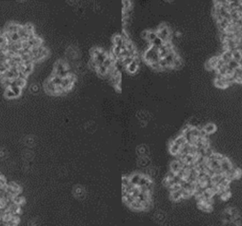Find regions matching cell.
<instances>
[{
    "label": "cell",
    "instance_id": "34",
    "mask_svg": "<svg viewBox=\"0 0 242 226\" xmlns=\"http://www.w3.org/2000/svg\"><path fill=\"white\" fill-rule=\"evenodd\" d=\"M205 67L206 69L208 70V71H212V70H214L213 69V67H212L211 64H210V63L208 60H207V62H205Z\"/></svg>",
    "mask_w": 242,
    "mask_h": 226
},
{
    "label": "cell",
    "instance_id": "22",
    "mask_svg": "<svg viewBox=\"0 0 242 226\" xmlns=\"http://www.w3.org/2000/svg\"><path fill=\"white\" fill-rule=\"evenodd\" d=\"M49 79H50V81H51L53 82V83L56 86H60L61 83H62V77H60V76H57V75H55V74H52L51 76H50V77L49 78Z\"/></svg>",
    "mask_w": 242,
    "mask_h": 226
},
{
    "label": "cell",
    "instance_id": "24",
    "mask_svg": "<svg viewBox=\"0 0 242 226\" xmlns=\"http://www.w3.org/2000/svg\"><path fill=\"white\" fill-rule=\"evenodd\" d=\"M158 51H159V56H160L161 59V58H164V57L166 56V55H168V54L170 52H171V51L168 50V49L167 48V47H166L165 45H164H164L161 46L160 48L158 50Z\"/></svg>",
    "mask_w": 242,
    "mask_h": 226
},
{
    "label": "cell",
    "instance_id": "31",
    "mask_svg": "<svg viewBox=\"0 0 242 226\" xmlns=\"http://www.w3.org/2000/svg\"><path fill=\"white\" fill-rule=\"evenodd\" d=\"M149 67H151L152 69H153L156 70V71H161L160 65H159V62L152 63V64H149Z\"/></svg>",
    "mask_w": 242,
    "mask_h": 226
},
{
    "label": "cell",
    "instance_id": "32",
    "mask_svg": "<svg viewBox=\"0 0 242 226\" xmlns=\"http://www.w3.org/2000/svg\"><path fill=\"white\" fill-rule=\"evenodd\" d=\"M30 91L33 93H38L39 91V87L37 85H32L30 88Z\"/></svg>",
    "mask_w": 242,
    "mask_h": 226
},
{
    "label": "cell",
    "instance_id": "3",
    "mask_svg": "<svg viewBox=\"0 0 242 226\" xmlns=\"http://www.w3.org/2000/svg\"><path fill=\"white\" fill-rule=\"evenodd\" d=\"M76 80H77V76L73 73H71L67 77L62 79L60 86L63 89L65 93H66L67 92L70 91L72 88L74 83H75Z\"/></svg>",
    "mask_w": 242,
    "mask_h": 226
},
{
    "label": "cell",
    "instance_id": "5",
    "mask_svg": "<svg viewBox=\"0 0 242 226\" xmlns=\"http://www.w3.org/2000/svg\"><path fill=\"white\" fill-rule=\"evenodd\" d=\"M57 87L58 86H55L53 82L50 81V79H47V80L45 81V83H44L45 91H46L47 93L50 94V95H59V94H58Z\"/></svg>",
    "mask_w": 242,
    "mask_h": 226
},
{
    "label": "cell",
    "instance_id": "29",
    "mask_svg": "<svg viewBox=\"0 0 242 226\" xmlns=\"http://www.w3.org/2000/svg\"><path fill=\"white\" fill-rule=\"evenodd\" d=\"M227 67L228 68L234 70V71L236 69L239 67V62H237V61L234 60V59H231L230 62L227 64Z\"/></svg>",
    "mask_w": 242,
    "mask_h": 226
},
{
    "label": "cell",
    "instance_id": "13",
    "mask_svg": "<svg viewBox=\"0 0 242 226\" xmlns=\"http://www.w3.org/2000/svg\"><path fill=\"white\" fill-rule=\"evenodd\" d=\"M180 169H181V163L178 160L176 159L171 161V163H170L169 170L176 174Z\"/></svg>",
    "mask_w": 242,
    "mask_h": 226
},
{
    "label": "cell",
    "instance_id": "25",
    "mask_svg": "<svg viewBox=\"0 0 242 226\" xmlns=\"http://www.w3.org/2000/svg\"><path fill=\"white\" fill-rule=\"evenodd\" d=\"M156 37H157V33H156V31H154V30H149L147 38L146 40H147V41L149 42V43H150L151 42L153 41V40H154V39L156 38Z\"/></svg>",
    "mask_w": 242,
    "mask_h": 226
},
{
    "label": "cell",
    "instance_id": "20",
    "mask_svg": "<svg viewBox=\"0 0 242 226\" xmlns=\"http://www.w3.org/2000/svg\"><path fill=\"white\" fill-rule=\"evenodd\" d=\"M164 42L163 41L161 38H159L158 36L156 37V38H155L153 41H152L150 43V45L156 47V48L158 49V50L160 48L161 46L164 45Z\"/></svg>",
    "mask_w": 242,
    "mask_h": 226
},
{
    "label": "cell",
    "instance_id": "1",
    "mask_svg": "<svg viewBox=\"0 0 242 226\" xmlns=\"http://www.w3.org/2000/svg\"><path fill=\"white\" fill-rule=\"evenodd\" d=\"M70 74H71L70 68L67 62L62 59H59L55 62V66H54L53 74L60 76L63 79L70 75Z\"/></svg>",
    "mask_w": 242,
    "mask_h": 226
},
{
    "label": "cell",
    "instance_id": "9",
    "mask_svg": "<svg viewBox=\"0 0 242 226\" xmlns=\"http://www.w3.org/2000/svg\"><path fill=\"white\" fill-rule=\"evenodd\" d=\"M20 24L16 23H9L8 24L6 25L5 32L6 33H17L19 31V28L21 27Z\"/></svg>",
    "mask_w": 242,
    "mask_h": 226
},
{
    "label": "cell",
    "instance_id": "2",
    "mask_svg": "<svg viewBox=\"0 0 242 226\" xmlns=\"http://www.w3.org/2000/svg\"><path fill=\"white\" fill-rule=\"evenodd\" d=\"M160 59L158 49L152 45L149 46L143 54V59L148 65L152 63L159 62Z\"/></svg>",
    "mask_w": 242,
    "mask_h": 226
},
{
    "label": "cell",
    "instance_id": "28",
    "mask_svg": "<svg viewBox=\"0 0 242 226\" xmlns=\"http://www.w3.org/2000/svg\"><path fill=\"white\" fill-rule=\"evenodd\" d=\"M4 95H5L6 98H9V99H13V98H16L15 94L13 93L12 90L10 88H7L5 89V93H4Z\"/></svg>",
    "mask_w": 242,
    "mask_h": 226
},
{
    "label": "cell",
    "instance_id": "7",
    "mask_svg": "<svg viewBox=\"0 0 242 226\" xmlns=\"http://www.w3.org/2000/svg\"><path fill=\"white\" fill-rule=\"evenodd\" d=\"M232 166L233 164L229 158H227L226 156L224 157L222 159V161H220V169L224 174L226 173L227 172H228L229 170H231Z\"/></svg>",
    "mask_w": 242,
    "mask_h": 226
},
{
    "label": "cell",
    "instance_id": "15",
    "mask_svg": "<svg viewBox=\"0 0 242 226\" xmlns=\"http://www.w3.org/2000/svg\"><path fill=\"white\" fill-rule=\"evenodd\" d=\"M113 45L118 46L122 48L125 45V40L122 39L120 34H116L113 37Z\"/></svg>",
    "mask_w": 242,
    "mask_h": 226
},
{
    "label": "cell",
    "instance_id": "10",
    "mask_svg": "<svg viewBox=\"0 0 242 226\" xmlns=\"http://www.w3.org/2000/svg\"><path fill=\"white\" fill-rule=\"evenodd\" d=\"M169 197L170 199L175 202H178L183 200V196H182V189L178 190V191H170Z\"/></svg>",
    "mask_w": 242,
    "mask_h": 226
},
{
    "label": "cell",
    "instance_id": "17",
    "mask_svg": "<svg viewBox=\"0 0 242 226\" xmlns=\"http://www.w3.org/2000/svg\"><path fill=\"white\" fill-rule=\"evenodd\" d=\"M180 149V146H179L178 145L175 143L173 141L170 143L169 146H168V151H169L170 153L172 155H174V156H176V155H177L179 153Z\"/></svg>",
    "mask_w": 242,
    "mask_h": 226
},
{
    "label": "cell",
    "instance_id": "11",
    "mask_svg": "<svg viewBox=\"0 0 242 226\" xmlns=\"http://www.w3.org/2000/svg\"><path fill=\"white\" fill-rule=\"evenodd\" d=\"M26 80L23 79H21V78H16V79H12L11 82V86H10V88L13 87V86H18V87H20L23 88L26 86Z\"/></svg>",
    "mask_w": 242,
    "mask_h": 226
},
{
    "label": "cell",
    "instance_id": "30",
    "mask_svg": "<svg viewBox=\"0 0 242 226\" xmlns=\"http://www.w3.org/2000/svg\"><path fill=\"white\" fill-rule=\"evenodd\" d=\"M10 88L12 90V91L13 92V93L15 94L16 98H17V97H19L21 95L22 89H23V88L18 87V86H13V87H11Z\"/></svg>",
    "mask_w": 242,
    "mask_h": 226
},
{
    "label": "cell",
    "instance_id": "4",
    "mask_svg": "<svg viewBox=\"0 0 242 226\" xmlns=\"http://www.w3.org/2000/svg\"><path fill=\"white\" fill-rule=\"evenodd\" d=\"M156 33H157V36L159 38H161L164 43L166 42L171 41V37H172V34H171V30L168 28V25H166L165 27L161 28H156Z\"/></svg>",
    "mask_w": 242,
    "mask_h": 226
},
{
    "label": "cell",
    "instance_id": "18",
    "mask_svg": "<svg viewBox=\"0 0 242 226\" xmlns=\"http://www.w3.org/2000/svg\"><path fill=\"white\" fill-rule=\"evenodd\" d=\"M18 34H19V37H20L21 40V41H24V40H27L28 38H29L30 35L28 34V33L27 32V31L25 29L24 26L23 25H21V27L19 28V31H18Z\"/></svg>",
    "mask_w": 242,
    "mask_h": 226
},
{
    "label": "cell",
    "instance_id": "21",
    "mask_svg": "<svg viewBox=\"0 0 242 226\" xmlns=\"http://www.w3.org/2000/svg\"><path fill=\"white\" fill-rule=\"evenodd\" d=\"M182 64H183V61H182L181 57L178 55H177L175 57L174 62H173L172 69H179L182 67Z\"/></svg>",
    "mask_w": 242,
    "mask_h": 226
},
{
    "label": "cell",
    "instance_id": "12",
    "mask_svg": "<svg viewBox=\"0 0 242 226\" xmlns=\"http://www.w3.org/2000/svg\"><path fill=\"white\" fill-rule=\"evenodd\" d=\"M214 84L217 88H220V89H225V88L228 87V85L226 83V81H225L224 76L220 78H215Z\"/></svg>",
    "mask_w": 242,
    "mask_h": 226
},
{
    "label": "cell",
    "instance_id": "16",
    "mask_svg": "<svg viewBox=\"0 0 242 226\" xmlns=\"http://www.w3.org/2000/svg\"><path fill=\"white\" fill-rule=\"evenodd\" d=\"M203 129L208 135H211L217 131V126L215 124L213 123V122H210V123H207L205 125L203 126Z\"/></svg>",
    "mask_w": 242,
    "mask_h": 226
},
{
    "label": "cell",
    "instance_id": "23",
    "mask_svg": "<svg viewBox=\"0 0 242 226\" xmlns=\"http://www.w3.org/2000/svg\"><path fill=\"white\" fill-rule=\"evenodd\" d=\"M173 141L177 145H178L179 146H180V147H181L183 145H184L186 143H187L186 139H185V137H183V135H182V134L177 136V137H176V139H175L174 140H173Z\"/></svg>",
    "mask_w": 242,
    "mask_h": 226
},
{
    "label": "cell",
    "instance_id": "27",
    "mask_svg": "<svg viewBox=\"0 0 242 226\" xmlns=\"http://www.w3.org/2000/svg\"><path fill=\"white\" fill-rule=\"evenodd\" d=\"M219 56H215V57H213L210 58V59H209V62H210V64H211L212 67H213V69H215L217 68V64H218V62H219Z\"/></svg>",
    "mask_w": 242,
    "mask_h": 226
},
{
    "label": "cell",
    "instance_id": "8",
    "mask_svg": "<svg viewBox=\"0 0 242 226\" xmlns=\"http://www.w3.org/2000/svg\"><path fill=\"white\" fill-rule=\"evenodd\" d=\"M142 175H143L142 173H132V174H131L130 175L128 176L130 182L132 185H134V186H138L139 182H140V179H141Z\"/></svg>",
    "mask_w": 242,
    "mask_h": 226
},
{
    "label": "cell",
    "instance_id": "6",
    "mask_svg": "<svg viewBox=\"0 0 242 226\" xmlns=\"http://www.w3.org/2000/svg\"><path fill=\"white\" fill-rule=\"evenodd\" d=\"M139 64H140V59L138 57H136L134 58L133 61L126 67L127 72L130 74H135L139 68Z\"/></svg>",
    "mask_w": 242,
    "mask_h": 226
},
{
    "label": "cell",
    "instance_id": "26",
    "mask_svg": "<svg viewBox=\"0 0 242 226\" xmlns=\"http://www.w3.org/2000/svg\"><path fill=\"white\" fill-rule=\"evenodd\" d=\"M242 59V53L240 51L235 50L232 51V59L239 62Z\"/></svg>",
    "mask_w": 242,
    "mask_h": 226
},
{
    "label": "cell",
    "instance_id": "14",
    "mask_svg": "<svg viewBox=\"0 0 242 226\" xmlns=\"http://www.w3.org/2000/svg\"><path fill=\"white\" fill-rule=\"evenodd\" d=\"M219 57L225 64H227L230 62V60L232 59V52L230 50H225L223 51V52L221 54Z\"/></svg>",
    "mask_w": 242,
    "mask_h": 226
},
{
    "label": "cell",
    "instance_id": "36",
    "mask_svg": "<svg viewBox=\"0 0 242 226\" xmlns=\"http://www.w3.org/2000/svg\"><path fill=\"white\" fill-rule=\"evenodd\" d=\"M239 67L242 68V59H241V60H240V62H239Z\"/></svg>",
    "mask_w": 242,
    "mask_h": 226
},
{
    "label": "cell",
    "instance_id": "19",
    "mask_svg": "<svg viewBox=\"0 0 242 226\" xmlns=\"http://www.w3.org/2000/svg\"><path fill=\"white\" fill-rule=\"evenodd\" d=\"M128 208L134 211H144V207H143L142 203H141L137 200H135Z\"/></svg>",
    "mask_w": 242,
    "mask_h": 226
},
{
    "label": "cell",
    "instance_id": "35",
    "mask_svg": "<svg viewBox=\"0 0 242 226\" xmlns=\"http://www.w3.org/2000/svg\"><path fill=\"white\" fill-rule=\"evenodd\" d=\"M76 196L77 197H81L82 196V188H76Z\"/></svg>",
    "mask_w": 242,
    "mask_h": 226
},
{
    "label": "cell",
    "instance_id": "33",
    "mask_svg": "<svg viewBox=\"0 0 242 226\" xmlns=\"http://www.w3.org/2000/svg\"><path fill=\"white\" fill-rule=\"evenodd\" d=\"M148 33H149V30H144V31L141 33L142 38L144 39V40H147Z\"/></svg>",
    "mask_w": 242,
    "mask_h": 226
}]
</instances>
